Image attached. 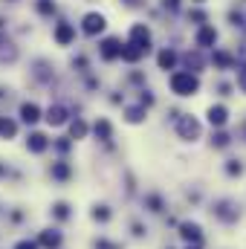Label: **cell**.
<instances>
[{"label":"cell","mask_w":246,"mask_h":249,"mask_svg":"<svg viewBox=\"0 0 246 249\" xmlns=\"http://www.w3.org/2000/svg\"><path fill=\"white\" fill-rule=\"evenodd\" d=\"M6 174H9V168H6V165H0V177H6Z\"/></svg>","instance_id":"cell-36"},{"label":"cell","mask_w":246,"mask_h":249,"mask_svg":"<svg viewBox=\"0 0 246 249\" xmlns=\"http://www.w3.org/2000/svg\"><path fill=\"white\" fill-rule=\"evenodd\" d=\"M93 133H96L102 142H110V136H113V127H110V122H107V119H99V122L93 124Z\"/></svg>","instance_id":"cell-19"},{"label":"cell","mask_w":246,"mask_h":249,"mask_svg":"<svg viewBox=\"0 0 246 249\" xmlns=\"http://www.w3.org/2000/svg\"><path fill=\"white\" fill-rule=\"evenodd\" d=\"M194 3H203V0H194Z\"/></svg>","instance_id":"cell-38"},{"label":"cell","mask_w":246,"mask_h":249,"mask_svg":"<svg viewBox=\"0 0 246 249\" xmlns=\"http://www.w3.org/2000/svg\"><path fill=\"white\" fill-rule=\"evenodd\" d=\"M214 214H217L223 223H235V220L241 217V212H238V206H235L232 200H220V203L214 206Z\"/></svg>","instance_id":"cell-5"},{"label":"cell","mask_w":246,"mask_h":249,"mask_svg":"<svg viewBox=\"0 0 246 249\" xmlns=\"http://www.w3.org/2000/svg\"><path fill=\"white\" fill-rule=\"evenodd\" d=\"M50 148V139L44 136V133H29V139H26V151H32V154H44Z\"/></svg>","instance_id":"cell-12"},{"label":"cell","mask_w":246,"mask_h":249,"mask_svg":"<svg viewBox=\"0 0 246 249\" xmlns=\"http://www.w3.org/2000/svg\"><path fill=\"white\" fill-rule=\"evenodd\" d=\"M177 133L183 139H188V142H194L200 136V122L194 116H177Z\"/></svg>","instance_id":"cell-2"},{"label":"cell","mask_w":246,"mask_h":249,"mask_svg":"<svg viewBox=\"0 0 246 249\" xmlns=\"http://www.w3.org/2000/svg\"><path fill=\"white\" fill-rule=\"evenodd\" d=\"M235 64V58L229 55V53H214V67H220V70H229Z\"/></svg>","instance_id":"cell-24"},{"label":"cell","mask_w":246,"mask_h":249,"mask_svg":"<svg viewBox=\"0 0 246 249\" xmlns=\"http://www.w3.org/2000/svg\"><path fill=\"white\" fill-rule=\"evenodd\" d=\"M157 64H159V70H174V64H177V53H174V50H162V53L157 55Z\"/></svg>","instance_id":"cell-20"},{"label":"cell","mask_w":246,"mask_h":249,"mask_svg":"<svg viewBox=\"0 0 246 249\" xmlns=\"http://www.w3.org/2000/svg\"><path fill=\"white\" fill-rule=\"evenodd\" d=\"M206 116H209V124H211V127H223V124L229 122V110H226L223 105H211Z\"/></svg>","instance_id":"cell-9"},{"label":"cell","mask_w":246,"mask_h":249,"mask_svg":"<svg viewBox=\"0 0 246 249\" xmlns=\"http://www.w3.org/2000/svg\"><path fill=\"white\" fill-rule=\"evenodd\" d=\"M162 6H165V9H171V12H174V9H177V6H180V0H162Z\"/></svg>","instance_id":"cell-35"},{"label":"cell","mask_w":246,"mask_h":249,"mask_svg":"<svg viewBox=\"0 0 246 249\" xmlns=\"http://www.w3.org/2000/svg\"><path fill=\"white\" fill-rule=\"evenodd\" d=\"M87 130H90V127H87L84 119H72V122H70V139H84Z\"/></svg>","instance_id":"cell-21"},{"label":"cell","mask_w":246,"mask_h":249,"mask_svg":"<svg viewBox=\"0 0 246 249\" xmlns=\"http://www.w3.org/2000/svg\"><path fill=\"white\" fill-rule=\"evenodd\" d=\"M171 90H174L177 96H194V93L200 90V78H197L191 70L174 72V75H171Z\"/></svg>","instance_id":"cell-1"},{"label":"cell","mask_w":246,"mask_h":249,"mask_svg":"<svg viewBox=\"0 0 246 249\" xmlns=\"http://www.w3.org/2000/svg\"><path fill=\"white\" fill-rule=\"evenodd\" d=\"M180 235H183V241H188V244H200L203 241V229L197 223H191V220L180 223Z\"/></svg>","instance_id":"cell-10"},{"label":"cell","mask_w":246,"mask_h":249,"mask_svg":"<svg viewBox=\"0 0 246 249\" xmlns=\"http://www.w3.org/2000/svg\"><path fill=\"white\" fill-rule=\"evenodd\" d=\"M105 15H99V12H90V15H84V20H81V29H84V35H99V32H105Z\"/></svg>","instance_id":"cell-4"},{"label":"cell","mask_w":246,"mask_h":249,"mask_svg":"<svg viewBox=\"0 0 246 249\" xmlns=\"http://www.w3.org/2000/svg\"><path fill=\"white\" fill-rule=\"evenodd\" d=\"M226 174H232V177H241V174H244V162H241V160H229V165H226Z\"/></svg>","instance_id":"cell-27"},{"label":"cell","mask_w":246,"mask_h":249,"mask_svg":"<svg viewBox=\"0 0 246 249\" xmlns=\"http://www.w3.org/2000/svg\"><path fill=\"white\" fill-rule=\"evenodd\" d=\"M130 44H136V47H142V50L148 53V47H151V29H148L145 23L130 26Z\"/></svg>","instance_id":"cell-6"},{"label":"cell","mask_w":246,"mask_h":249,"mask_svg":"<svg viewBox=\"0 0 246 249\" xmlns=\"http://www.w3.org/2000/svg\"><path fill=\"white\" fill-rule=\"evenodd\" d=\"M38 247L58 249V247H61V232H58V229H44V232H41V238H38Z\"/></svg>","instance_id":"cell-14"},{"label":"cell","mask_w":246,"mask_h":249,"mask_svg":"<svg viewBox=\"0 0 246 249\" xmlns=\"http://www.w3.org/2000/svg\"><path fill=\"white\" fill-rule=\"evenodd\" d=\"M47 124H53V127H61V124H67L70 122V113H67V107L64 105H53L50 110H47Z\"/></svg>","instance_id":"cell-8"},{"label":"cell","mask_w":246,"mask_h":249,"mask_svg":"<svg viewBox=\"0 0 246 249\" xmlns=\"http://www.w3.org/2000/svg\"><path fill=\"white\" fill-rule=\"evenodd\" d=\"M53 217H55V220H67V217H70V206H67V203H55V206H53Z\"/></svg>","instance_id":"cell-26"},{"label":"cell","mask_w":246,"mask_h":249,"mask_svg":"<svg viewBox=\"0 0 246 249\" xmlns=\"http://www.w3.org/2000/svg\"><path fill=\"white\" fill-rule=\"evenodd\" d=\"M229 142H232V136H229V133H223V130H220V133H214V139H211V145H214V148H226Z\"/></svg>","instance_id":"cell-28"},{"label":"cell","mask_w":246,"mask_h":249,"mask_svg":"<svg viewBox=\"0 0 246 249\" xmlns=\"http://www.w3.org/2000/svg\"><path fill=\"white\" fill-rule=\"evenodd\" d=\"M238 87L246 93V64L244 67H238Z\"/></svg>","instance_id":"cell-30"},{"label":"cell","mask_w":246,"mask_h":249,"mask_svg":"<svg viewBox=\"0 0 246 249\" xmlns=\"http://www.w3.org/2000/svg\"><path fill=\"white\" fill-rule=\"evenodd\" d=\"M139 105H142V107H151V105H154V96H151L148 90H142V96H139Z\"/></svg>","instance_id":"cell-32"},{"label":"cell","mask_w":246,"mask_h":249,"mask_svg":"<svg viewBox=\"0 0 246 249\" xmlns=\"http://www.w3.org/2000/svg\"><path fill=\"white\" fill-rule=\"evenodd\" d=\"M148 206H151V212H162V200H159L157 194H151V197H148Z\"/></svg>","instance_id":"cell-29"},{"label":"cell","mask_w":246,"mask_h":249,"mask_svg":"<svg viewBox=\"0 0 246 249\" xmlns=\"http://www.w3.org/2000/svg\"><path fill=\"white\" fill-rule=\"evenodd\" d=\"M18 136V122L9 116H0V139H15Z\"/></svg>","instance_id":"cell-17"},{"label":"cell","mask_w":246,"mask_h":249,"mask_svg":"<svg viewBox=\"0 0 246 249\" xmlns=\"http://www.w3.org/2000/svg\"><path fill=\"white\" fill-rule=\"evenodd\" d=\"M38 119H41V107H38L35 102H23V105H20V122L35 124Z\"/></svg>","instance_id":"cell-13"},{"label":"cell","mask_w":246,"mask_h":249,"mask_svg":"<svg viewBox=\"0 0 246 249\" xmlns=\"http://www.w3.org/2000/svg\"><path fill=\"white\" fill-rule=\"evenodd\" d=\"M214 44H217L214 26H200V32H197V47H214Z\"/></svg>","instance_id":"cell-15"},{"label":"cell","mask_w":246,"mask_h":249,"mask_svg":"<svg viewBox=\"0 0 246 249\" xmlns=\"http://www.w3.org/2000/svg\"><path fill=\"white\" fill-rule=\"evenodd\" d=\"M55 148H58V151H70V139H58V142H55Z\"/></svg>","instance_id":"cell-34"},{"label":"cell","mask_w":246,"mask_h":249,"mask_svg":"<svg viewBox=\"0 0 246 249\" xmlns=\"http://www.w3.org/2000/svg\"><path fill=\"white\" fill-rule=\"evenodd\" d=\"M50 174H53V180H61V183H67L70 177H72V168H70V162H53V168H50Z\"/></svg>","instance_id":"cell-16"},{"label":"cell","mask_w":246,"mask_h":249,"mask_svg":"<svg viewBox=\"0 0 246 249\" xmlns=\"http://www.w3.org/2000/svg\"><path fill=\"white\" fill-rule=\"evenodd\" d=\"M53 38H55V44H58V47H70V44L75 41V26H72V23H67V20L55 23Z\"/></svg>","instance_id":"cell-3"},{"label":"cell","mask_w":246,"mask_h":249,"mask_svg":"<svg viewBox=\"0 0 246 249\" xmlns=\"http://www.w3.org/2000/svg\"><path fill=\"white\" fill-rule=\"evenodd\" d=\"M15 249H38V241H18Z\"/></svg>","instance_id":"cell-33"},{"label":"cell","mask_w":246,"mask_h":249,"mask_svg":"<svg viewBox=\"0 0 246 249\" xmlns=\"http://www.w3.org/2000/svg\"><path fill=\"white\" fill-rule=\"evenodd\" d=\"M35 9H38V15H44V18H53L58 6H55V0H38Z\"/></svg>","instance_id":"cell-23"},{"label":"cell","mask_w":246,"mask_h":249,"mask_svg":"<svg viewBox=\"0 0 246 249\" xmlns=\"http://www.w3.org/2000/svg\"><path fill=\"white\" fill-rule=\"evenodd\" d=\"M185 249H200V247H197V244H194V247H191V244H188V247H185Z\"/></svg>","instance_id":"cell-37"},{"label":"cell","mask_w":246,"mask_h":249,"mask_svg":"<svg viewBox=\"0 0 246 249\" xmlns=\"http://www.w3.org/2000/svg\"><path fill=\"white\" fill-rule=\"evenodd\" d=\"M18 61V47L9 38H0V64H15Z\"/></svg>","instance_id":"cell-11"},{"label":"cell","mask_w":246,"mask_h":249,"mask_svg":"<svg viewBox=\"0 0 246 249\" xmlns=\"http://www.w3.org/2000/svg\"><path fill=\"white\" fill-rule=\"evenodd\" d=\"M124 119H127L130 124H139L142 119H145V107H142V105H136V107H127V110H124Z\"/></svg>","instance_id":"cell-22"},{"label":"cell","mask_w":246,"mask_h":249,"mask_svg":"<svg viewBox=\"0 0 246 249\" xmlns=\"http://www.w3.org/2000/svg\"><path fill=\"white\" fill-rule=\"evenodd\" d=\"M142 55H145V50H142V47H136V44L122 47V61H127V64H136Z\"/></svg>","instance_id":"cell-18"},{"label":"cell","mask_w":246,"mask_h":249,"mask_svg":"<svg viewBox=\"0 0 246 249\" xmlns=\"http://www.w3.org/2000/svg\"><path fill=\"white\" fill-rule=\"evenodd\" d=\"M99 53H102L105 61H116V58H122V41L119 38H107V41H102Z\"/></svg>","instance_id":"cell-7"},{"label":"cell","mask_w":246,"mask_h":249,"mask_svg":"<svg viewBox=\"0 0 246 249\" xmlns=\"http://www.w3.org/2000/svg\"><path fill=\"white\" fill-rule=\"evenodd\" d=\"M93 220L107 223V220H110V209H107V206H96V209H93Z\"/></svg>","instance_id":"cell-25"},{"label":"cell","mask_w":246,"mask_h":249,"mask_svg":"<svg viewBox=\"0 0 246 249\" xmlns=\"http://www.w3.org/2000/svg\"><path fill=\"white\" fill-rule=\"evenodd\" d=\"M185 61H188V67H194V70H200V67H203V58H200L197 53H194V55L188 53V58H185Z\"/></svg>","instance_id":"cell-31"}]
</instances>
